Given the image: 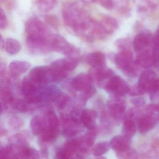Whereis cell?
Masks as SVG:
<instances>
[{
  "instance_id": "obj_1",
  "label": "cell",
  "mask_w": 159,
  "mask_h": 159,
  "mask_svg": "<svg viewBox=\"0 0 159 159\" xmlns=\"http://www.w3.org/2000/svg\"><path fill=\"white\" fill-rule=\"evenodd\" d=\"M62 12L64 25L72 30L90 16L87 11L76 1L66 2L63 6Z\"/></svg>"
},
{
  "instance_id": "obj_7",
  "label": "cell",
  "mask_w": 159,
  "mask_h": 159,
  "mask_svg": "<svg viewBox=\"0 0 159 159\" xmlns=\"http://www.w3.org/2000/svg\"><path fill=\"white\" fill-rule=\"evenodd\" d=\"M80 146V139H74L66 142L57 152L56 159H71L74 153Z\"/></svg>"
},
{
  "instance_id": "obj_41",
  "label": "cell",
  "mask_w": 159,
  "mask_h": 159,
  "mask_svg": "<svg viewBox=\"0 0 159 159\" xmlns=\"http://www.w3.org/2000/svg\"><path fill=\"white\" fill-rule=\"evenodd\" d=\"M154 47L159 48V25L154 36H153Z\"/></svg>"
},
{
  "instance_id": "obj_23",
  "label": "cell",
  "mask_w": 159,
  "mask_h": 159,
  "mask_svg": "<svg viewBox=\"0 0 159 159\" xmlns=\"http://www.w3.org/2000/svg\"><path fill=\"white\" fill-rule=\"evenodd\" d=\"M122 134L131 139L136 133V126L135 122L130 118H126L122 127Z\"/></svg>"
},
{
  "instance_id": "obj_32",
  "label": "cell",
  "mask_w": 159,
  "mask_h": 159,
  "mask_svg": "<svg viewBox=\"0 0 159 159\" xmlns=\"http://www.w3.org/2000/svg\"><path fill=\"white\" fill-rule=\"evenodd\" d=\"M150 93V99L152 101H155L159 96V78H156L151 84L148 92Z\"/></svg>"
},
{
  "instance_id": "obj_22",
  "label": "cell",
  "mask_w": 159,
  "mask_h": 159,
  "mask_svg": "<svg viewBox=\"0 0 159 159\" xmlns=\"http://www.w3.org/2000/svg\"><path fill=\"white\" fill-rule=\"evenodd\" d=\"M30 127L34 135H38L42 134L44 130L43 118L38 116H35L31 120Z\"/></svg>"
},
{
  "instance_id": "obj_30",
  "label": "cell",
  "mask_w": 159,
  "mask_h": 159,
  "mask_svg": "<svg viewBox=\"0 0 159 159\" xmlns=\"http://www.w3.org/2000/svg\"><path fill=\"white\" fill-rule=\"evenodd\" d=\"M110 143L101 142L95 145L93 149V155L95 157H101L105 154L110 149Z\"/></svg>"
},
{
  "instance_id": "obj_28",
  "label": "cell",
  "mask_w": 159,
  "mask_h": 159,
  "mask_svg": "<svg viewBox=\"0 0 159 159\" xmlns=\"http://www.w3.org/2000/svg\"><path fill=\"white\" fill-rule=\"evenodd\" d=\"M96 135L97 133L95 128L89 129V131L83 137L80 138L81 140V146L84 144L87 147L91 146L95 142Z\"/></svg>"
},
{
  "instance_id": "obj_37",
  "label": "cell",
  "mask_w": 159,
  "mask_h": 159,
  "mask_svg": "<svg viewBox=\"0 0 159 159\" xmlns=\"http://www.w3.org/2000/svg\"><path fill=\"white\" fill-rule=\"evenodd\" d=\"M69 101V98L67 95H60L58 97V105L60 108H63L66 106Z\"/></svg>"
},
{
  "instance_id": "obj_21",
  "label": "cell",
  "mask_w": 159,
  "mask_h": 159,
  "mask_svg": "<svg viewBox=\"0 0 159 159\" xmlns=\"http://www.w3.org/2000/svg\"><path fill=\"white\" fill-rule=\"evenodd\" d=\"M44 130H58L59 121L55 112L49 111L43 118Z\"/></svg>"
},
{
  "instance_id": "obj_17",
  "label": "cell",
  "mask_w": 159,
  "mask_h": 159,
  "mask_svg": "<svg viewBox=\"0 0 159 159\" xmlns=\"http://www.w3.org/2000/svg\"><path fill=\"white\" fill-rule=\"evenodd\" d=\"M97 113L91 109H84L80 114V120L83 125L89 129H94Z\"/></svg>"
},
{
  "instance_id": "obj_38",
  "label": "cell",
  "mask_w": 159,
  "mask_h": 159,
  "mask_svg": "<svg viewBox=\"0 0 159 159\" xmlns=\"http://www.w3.org/2000/svg\"><path fill=\"white\" fill-rule=\"evenodd\" d=\"M132 103L137 107H140L145 104L146 101L143 98H135L131 100Z\"/></svg>"
},
{
  "instance_id": "obj_5",
  "label": "cell",
  "mask_w": 159,
  "mask_h": 159,
  "mask_svg": "<svg viewBox=\"0 0 159 159\" xmlns=\"http://www.w3.org/2000/svg\"><path fill=\"white\" fill-rule=\"evenodd\" d=\"M153 42L152 33L148 30H144L140 32L134 37L133 47L136 52H141L147 49Z\"/></svg>"
},
{
  "instance_id": "obj_29",
  "label": "cell",
  "mask_w": 159,
  "mask_h": 159,
  "mask_svg": "<svg viewBox=\"0 0 159 159\" xmlns=\"http://www.w3.org/2000/svg\"><path fill=\"white\" fill-rule=\"evenodd\" d=\"M2 106H5L7 104L14 102V97L10 89L6 87L1 88L0 92Z\"/></svg>"
},
{
  "instance_id": "obj_6",
  "label": "cell",
  "mask_w": 159,
  "mask_h": 159,
  "mask_svg": "<svg viewBox=\"0 0 159 159\" xmlns=\"http://www.w3.org/2000/svg\"><path fill=\"white\" fill-rule=\"evenodd\" d=\"M108 108L111 116L116 120L125 119L126 104L125 101L119 98H115L108 102Z\"/></svg>"
},
{
  "instance_id": "obj_43",
  "label": "cell",
  "mask_w": 159,
  "mask_h": 159,
  "mask_svg": "<svg viewBox=\"0 0 159 159\" xmlns=\"http://www.w3.org/2000/svg\"><path fill=\"white\" fill-rule=\"evenodd\" d=\"M81 1H83L84 2L86 3L91 4L95 2L96 0H81Z\"/></svg>"
},
{
  "instance_id": "obj_40",
  "label": "cell",
  "mask_w": 159,
  "mask_h": 159,
  "mask_svg": "<svg viewBox=\"0 0 159 159\" xmlns=\"http://www.w3.org/2000/svg\"><path fill=\"white\" fill-rule=\"evenodd\" d=\"M96 92V90L94 87H91L88 89L85 92V95L84 96V99L85 101H87L89 98L91 97Z\"/></svg>"
},
{
  "instance_id": "obj_15",
  "label": "cell",
  "mask_w": 159,
  "mask_h": 159,
  "mask_svg": "<svg viewBox=\"0 0 159 159\" xmlns=\"http://www.w3.org/2000/svg\"><path fill=\"white\" fill-rule=\"evenodd\" d=\"M99 22L106 36L112 34L118 28V23L116 20L110 16H104Z\"/></svg>"
},
{
  "instance_id": "obj_10",
  "label": "cell",
  "mask_w": 159,
  "mask_h": 159,
  "mask_svg": "<svg viewBox=\"0 0 159 159\" xmlns=\"http://www.w3.org/2000/svg\"><path fill=\"white\" fill-rule=\"evenodd\" d=\"M49 67L40 66L33 69L29 73V78L35 84L49 82Z\"/></svg>"
},
{
  "instance_id": "obj_39",
  "label": "cell",
  "mask_w": 159,
  "mask_h": 159,
  "mask_svg": "<svg viewBox=\"0 0 159 159\" xmlns=\"http://www.w3.org/2000/svg\"><path fill=\"white\" fill-rule=\"evenodd\" d=\"M117 43L118 46L122 48V50H123V49H128V47L129 45V42L127 39H122L117 41Z\"/></svg>"
},
{
  "instance_id": "obj_34",
  "label": "cell",
  "mask_w": 159,
  "mask_h": 159,
  "mask_svg": "<svg viewBox=\"0 0 159 159\" xmlns=\"http://www.w3.org/2000/svg\"><path fill=\"white\" fill-rule=\"evenodd\" d=\"M8 25L7 17L3 9L1 7L0 9V26L1 30L6 29Z\"/></svg>"
},
{
  "instance_id": "obj_9",
  "label": "cell",
  "mask_w": 159,
  "mask_h": 159,
  "mask_svg": "<svg viewBox=\"0 0 159 159\" xmlns=\"http://www.w3.org/2000/svg\"><path fill=\"white\" fill-rule=\"evenodd\" d=\"M92 77L86 73H81L72 80V87L77 91H86L92 87Z\"/></svg>"
},
{
  "instance_id": "obj_12",
  "label": "cell",
  "mask_w": 159,
  "mask_h": 159,
  "mask_svg": "<svg viewBox=\"0 0 159 159\" xmlns=\"http://www.w3.org/2000/svg\"><path fill=\"white\" fill-rule=\"evenodd\" d=\"M157 78V75L152 70H146L140 75L138 81V87L144 93H148L151 84Z\"/></svg>"
},
{
  "instance_id": "obj_13",
  "label": "cell",
  "mask_w": 159,
  "mask_h": 159,
  "mask_svg": "<svg viewBox=\"0 0 159 159\" xmlns=\"http://www.w3.org/2000/svg\"><path fill=\"white\" fill-rule=\"evenodd\" d=\"M131 141V139L123 134L116 135L110 141V147L116 153H119L130 147Z\"/></svg>"
},
{
  "instance_id": "obj_24",
  "label": "cell",
  "mask_w": 159,
  "mask_h": 159,
  "mask_svg": "<svg viewBox=\"0 0 159 159\" xmlns=\"http://www.w3.org/2000/svg\"><path fill=\"white\" fill-rule=\"evenodd\" d=\"M35 3L39 11L48 13L53 10L58 4L57 0H35Z\"/></svg>"
},
{
  "instance_id": "obj_3",
  "label": "cell",
  "mask_w": 159,
  "mask_h": 159,
  "mask_svg": "<svg viewBox=\"0 0 159 159\" xmlns=\"http://www.w3.org/2000/svg\"><path fill=\"white\" fill-rule=\"evenodd\" d=\"M50 47L57 52L68 56L77 55L78 50L69 43L64 37L59 34L50 35L49 39Z\"/></svg>"
},
{
  "instance_id": "obj_27",
  "label": "cell",
  "mask_w": 159,
  "mask_h": 159,
  "mask_svg": "<svg viewBox=\"0 0 159 159\" xmlns=\"http://www.w3.org/2000/svg\"><path fill=\"white\" fill-rule=\"evenodd\" d=\"M58 130H45L41 134V141L42 143H52L58 137Z\"/></svg>"
},
{
  "instance_id": "obj_44",
  "label": "cell",
  "mask_w": 159,
  "mask_h": 159,
  "mask_svg": "<svg viewBox=\"0 0 159 159\" xmlns=\"http://www.w3.org/2000/svg\"><path fill=\"white\" fill-rule=\"evenodd\" d=\"M0 45H1V48H2L5 47V43L4 40H3L2 37L1 36V39H0Z\"/></svg>"
},
{
  "instance_id": "obj_42",
  "label": "cell",
  "mask_w": 159,
  "mask_h": 159,
  "mask_svg": "<svg viewBox=\"0 0 159 159\" xmlns=\"http://www.w3.org/2000/svg\"><path fill=\"white\" fill-rule=\"evenodd\" d=\"M41 154H42L43 157H44V158H48V151L46 148H44V149H42L41 150Z\"/></svg>"
},
{
  "instance_id": "obj_11",
  "label": "cell",
  "mask_w": 159,
  "mask_h": 159,
  "mask_svg": "<svg viewBox=\"0 0 159 159\" xmlns=\"http://www.w3.org/2000/svg\"><path fill=\"white\" fill-rule=\"evenodd\" d=\"M114 61L117 67L123 71L133 62L132 53L129 49L121 50L115 56Z\"/></svg>"
},
{
  "instance_id": "obj_2",
  "label": "cell",
  "mask_w": 159,
  "mask_h": 159,
  "mask_svg": "<svg viewBox=\"0 0 159 159\" xmlns=\"http://www.w3.org/2000/svg\"><path fill=\"white\" fill-rule=\"evenodd\" d=\"M25 30L27 37L49 38V31L46 25L36 17L28 18L25 23Z\"/></svg>"
},
{
  "instance_id": "obj_33",
  "label": "cell",
  "mask_w": 159,
  "mask_h": 159,
  "mask_svg": "<svg viewBox=\"0 0 159 159\" xmlns=\"http://www.w3.org/2000/svg\"><path fill=\"white\" fill-rule=\"evenodd\" d=\"M44 20L46 24L54 29H58V28L59 22L57 16L51 14L45 15L44 17Z\"/></svg>"
},
{
  "instance_id": "obj_4",
  "label": "cell",
  "mask_w": 159,
  "mask_h": 159,
  "mask_svg": "<svg viewBox=\"0 0 159 159\" xmlns=\"http://www.w3.org/2000/svg\"><path fill=\"white\" fill-rule=\"evenodd\" d=\"M105 89L115 98H119L129 93L130 88L124 80L117 75H113L105 86Z\"/></svg>"
},
{
  "instance_id": "obj_18",
  "label": "cell",
  "mask_w": 159,
  "mask_h": 159,
  "mask_svg": "<svg viewBox=\"0 0 159 159\" xmlns=\"http://www.w3.org/2000/svg\"><path fill=\"white\" fill-rule=\"evenodd\" d=\"M138 53L135 62L139 67L148 68L154 64L153 55L148 49H146Z\"/></svg>"
},
{
  "instance_id": "obj_8",
  "label": "cell",
  "mask_w": 159,
  "mask_h": 159,
  "mask_svg": "<svg viewBox=\"0 0 159 159\" xmlns=\"http://www.w3.org/2000/svg\"><path fill=\"white\" fill-rule=\"evenodd\" d=\"M79 60L76 57L68 59H59L53 61L50 67L52 69L64 73L72 70L77 66Z\"/></svg>"
},
{
  "instance_id": "obj_16",
  "label": "cell",
  "mask_w": 159,
  "mask_h": 159,
  "mask_svg": "<svg viewBox=\"0 0 159 159\" xmlns=\"http://www.w3.org/2000/svg\"><path fill=\"white\" fill-rule=\"evenodd\" d=\"M30 67V64L26 61H12L9 66L10 75L16 77L25 73Z\"/></svg>"
},
{
  "instance_id": "obj_20",
  "label": "cell",
  "mask_w": 159,
  "mask_h": 159,
  "mask_svg": "<svg viewBox=\"0 0 159 159\" xmlns=\"http://www.w3.org/2000/svg\"><path fill=\"white\" fill-rule=\"evenodd\" d=\"M87 61L94 69H99L105 66V55L101 52H95L89 54L87 56Z\"/></svg>"
},
{
  "instance_id": "obj_26",
  "label": "cell",
  "mask_w": 159,
  "mask_h": 159,
  "mask_svg": "<svg viewBox=\"0 0 159 159\" xmlns=\"http://www.w3.org/2000/svg\"><path fill=\"white\" fill-rule=\"evenodd\" d=\"M95 69V72L93 75L96 80L99 82L109 79L113 76V72L112 70L105 68V66L102 68Z\"/></svg>"
},
{
  "instance_id": "obj_35",
  "label": "cell",
  "mask_w": 159,
  "mask_h": 159,
  "mask_svg": "<svg viewBox=\"0 0 159 159\" xmlns=\"http://www.w3.org/2000/svg\"><path fill=\"white\" fill-rule=\"evenodd\" d=\"M15 108L19 112L24 113L28 110V106L27 104L23 101L18 100L14 103Z\"/></svg>"
},
{
  "instance_id": "obj_14",
  "label": "cell",
  "mask_w": 159,
  "mask_h": 159,
  "mask_svg": "<svg viewBox=\"0 0 159 159\" xmlns=\"http://www.w3.org/2000/svg\"><path fill=\"white\" fill-rule=\"evenodd\" d=\"M157 119L152 115H146L141 117L138 120V129L140 133L144 134L154 129Z\"/></svg>"
},
{
  "instance_id": "obj_31",
  "label": "cell",
  "mask_w": 159,
  "mask_h": 159,
  "mask_svg": "<svg viewBox=\"0 0 159 159\" xmlns=\"http://www.w3.org/2000/svg\"><path fill=\"white\" fill-rule=\"evenodd\" d=\"M116 156L118 159H139L138 152L131 147L125 151L116 153Z\"/></svg>"
},
{
  "instance_id": "obj_25",
  "label": "cell",
  "mask_w": 159,
  "mask_h": 159,
  "mask_svg": "<svg viewBox=\"0 0 159 159\" xmlns=\"http://www.w3.org/2000/svg\"><path fill=\"white\" fill-rule=\"evenodd\" d=\"M5 48L8 54L14 55L20 52L21 49V45L17 40L13 38H8L5 43Z\"/></svg>"
},
{
  "instance_id": "obj_45",
  "label": "cell",
  "mask_w": 159,
  "mask_h": 159,
  "mask_svg": "<svg viewBox=\"0 0 159 159\" xmlns=\"http://www.w3.org/2000/svg\"><path fill=\"white\" fill-rule=\"evenodd\" d=\"M6 159H19L16 156V154H15V151H14V154H13L12 156H11V157H8V158Z\"/></svg>"
},
{
  "instance_id": "obj_19",
  "label": "cell",
  "mask_w": 159,
  "mask_h": 159,
  "mask_svg": "<svg viewBox=\"0 0 159 159\" xmlns=\"http://www.w3.org/2000/svg\"><path fill=\"white\" fill-rule=\"evenodd\" d=\"M15 154L19 159H35L38 157L37 152L35 149L25 145L14 148Z\"/></svg>"
},
{
  "instance_id": "obj_36",
  "label": "cell",
  "mask_w": 159,
  "mask_h": 159,
  "mask_svg": "<svg viewBox=\"0 0 159 159\" xmlns=\"http://www.w3.org/2000/svg\"><path fill=\"white\" fill-rule=\"evenodd\" d=\"M99 2L102 7L107 10H112L115 6L113 0H99Z\"/></svg>"
}]
</instances>
